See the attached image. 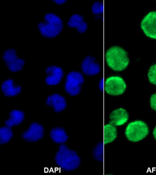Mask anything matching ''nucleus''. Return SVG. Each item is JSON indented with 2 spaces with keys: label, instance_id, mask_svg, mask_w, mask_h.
<instances>
[{
  "label": "nucleus",
  "instance_id": "f257e3e1",
  "mask_svg": "<svg viewBox=\"0 0 156 175\" xmlns=\"http://www.w3.org/2000/svg\"><path fill=\"white\" fill-rule=\"evenodd\" d=\"M56 164L66 171H72L78 169L82 159L78 153L65 144H61L55 156Z\"/></svg>",
  "mask_w": 156,
  "mask_h": 175
},
{
  "label": "nucleus",
  "instance_id": "f03ea898",
  "mask_svg": "<svg viewBox=\"0 0 156 175\" xmlns=\"http://www.w3.org/2000/svg\"><path fill=\"white\" fill-rule=\"evenodd\" d=\"M105 61L108 66L116 71H121L128 67L129 59L127 51L122 47L114 45L109 47L105 54Z\"/></svg>",
  "mask_w": 156,
  "mask_h": 175
},
{
  "label": "nucleus",
  "instance_id": "7ed1b4c3",
  "mask_svg": "<svg viewBox=\"0 0 156 175\" xmlns=\"http://www.w3.org/2000/svg\"><path fill=\"white\" fill-rule=\"evenodd\" d=\"M37 26L43 37L51 38L56 37L61 33L63 25L58 16L50 13L45 15L44 21L40 22Z\"/></svg>",
  "mask_w": 156,
  "mask_h": 175
},
{
  "label": "nucleus",
  "instance_id": "20e7f679",
  "mask_svg": "<svg viewBox=\"0 0 156 175\" xmlns=\"http://www.w3.org/2000/svg\"><path fill=\"white\" fill-rule=\"evenodd\" d=\"M149 132V128L145 122L141 120H136L128 124L125 128L124 134L129 141L135 142L144 139Z\"/></svg>",
  "mask_w": 156,
  "mask_h": 175
},
{
  "label": "nucleus",
  "instance_id": "39448f33",
  "mask_svg": "<svg viewBox=\"0 0 156 175\" xmlns=\"http://www.w3.org/2000/svg\"><path fill=\"white\" fill-rule=\"evenodd\" d=\"M84 76L81 72L72 71L67 75L64 85L66 92L69 95L76 96L81 92L84 82Z\"/></svg>",
  "mask_w": 156,
  "mask_h": 175
},
{
  "label": "nucleus",
  "instance_id": "423d86ee",
  "mask_svg": "<svg viewBox=\"0 0 156 175\" xmlns=\"http://www.w3.org/2000/svg\"><path fill=\"white\" fill-rule=\"evenodd\" d=\"M126 88L125 81L120 76H110L105 80L104 90L110 95L118 96L122 95L124 93Z\"/></svg>",
  "mask_w": 156,
  "mask_h": 175
},
{
  "label": "nucleus",
  "instance_id": "0eeeda50",
  "mask_svg": "<svg viewBox=\"0 0 156 175\" xmlns=\"http://www.w3.org/2000/svg\"><path fill=\"white\" fill-rule=\"evenodd\" d=\"M2 57L8 69L13 72L21 70L25 63L24 60L17 56L16 51L13 49H9L6 50L3 54Z\"/></svg>",
  "mask_w": 156,
  "mask_h": 175
},
{
  "label": "nucleus",
  "instance_id": "6e6552de",
  "mask_svg": "<svg viewBox=\"0 0 156 175\" xmlns=\"http://www.w3.org/2000/svg\"><path fill=\"white\" fill-rule=\"evenodd\" d=\"M140 27L147 36L156 39V11L148 13L141 21Z\"/></svg>",
  "mask_w": 156,
  "mask_h": 175
},
{
  "label": "nucleus",
  "instance_id": "1a4fd4ad",
  "mask_svg": "<svg viewBox=\"0 0 156 175\" xmlns=\"http://www.w3.org/2000/svg\"><path fill=\"white\" fill-rule=\"evenodd\" d=\"M101 67L95 57L90 55L86 56L82 60L80 68L84 74L92 76L98 74L101 70Z\"/></svg>",
  "mask_w": 156,
  "mask_h": 175
},
{
  "label": "nucleus",
  "instance_id": "9d476101",
  "mask_svg": "<svg viewBox=\"0 0 156 175\" xmlns=\"http://www.w3.org/2000/svg\"><path fill=\"white\" fill-rule=\"evenodd\" d=\"M44 133L43 127L38 123H33L30 124L27 129L23 132L22 137L27 141L34 142L41 139Z\"/></svg>",
  "mask_w": 156,
  "mask_h": 175
},
{
  "label": "nucleus",
  "instance_id": "9b49d317",
  "mask_svg": "<svg viewBox=\"0 0 156 175\" xmlns=\"http://www.w3.org/2000/svg\"><path fill=\"white\" fill-rule=\"evenodd\" d=\"M47 76L45 79V83L48 85L58 84L61 81L64 76V72L61 67L51 66L45 70Z\"/></svg>",
  "mask_w": 156,
  "mask_h": 175
},
{
  "label": "nucleus",
  "instance_id": "f8f14e48",
  "mask_svg": "<svg viewBox=\"0 0 156 175\" xmlns=\"http://www.w3.org/2000/svg\"><path fill=\"white\" fill-rule=\"evenodd\" d=\"M129 114L127 110L122 108H119L113 110L109 115V122L119 127L125 124L128 121Z\"/></svg>",
  "mask_w": 156,
  "mask_h": 175
},
{
  "label": "nucleus",
  "instance_id": "ddd939ff",
  "mask_svg": "<svg viewBox=\"0 0 156 175\" xmlns=\"http://www.w3.org/2000/svg\"><path fill=\"white\" fill-rule=\"evenodd\" d=\"M46 104L53 108L56 112H60L64 110L67 107L66 98L58 94H54L48 96L46 100Z\"/></svg>",
  "mask_w": 156,
  "mask_h": 175
},
{
  "label": "nucleus",
  "instance_id": "4468645a",
  "mask_svg": "<svg viewBox=\"0 0 156 175\" xmlns=\"http://www.w3.org/2000/svg\"><path fill=\"white\" fill-rule=\"evenodd\" d=\"M67 24L70 27L75 28L80 33H84L88 27V23L83 16L79 13L72 15L69 18Z\"/></svg>",
  "mask_w": 156,
  "mask_h": 175
},
{
  "label": "nucleus",
  "instance_id": "2eb2a0df",
  "mask_svg": "<svg viewBox=\"0 0 156 175\" xmlns=\"http://www.w3.org/2000/svg\"><path fill=\"white\" fill-rule=\"evenodd\" d=\"M118 136L117 127L109 122L105 125L103 142L105 144H110L113 142L116 139Z\"/></svg>",
  "mask_w": 156,
  "mask_h": 175
},
{
  "label": "nucleus",
  "instance_id": "dca6fc26",
  "mask_svg": "<svg viewBox=\"0 0 156 175\" xmlns=\"http://www.w3.org/2000/svg\"><path fill=\"white\" fill-rule=\"evenodd\" d=\"M1 88L4 94L7 97L14 96L18 94L21 92V87L14 84L12 79H7L2 84Z\"/></svg>",
  "mask_w": 156,
  "mask_h": 175
},
{
  "label": "nucleus",
  "instance_id": "f3484780",
  "mask_svg": "<svg viewBox=\"0 0 156 175\" xmlns=\"http://www.w3.org/2000/svg\"><path fill=\"white\" fill-rule=\"evenodd\" d=\"M50 137L55 143L64 144L68 140L69 136L66 131L60 127H55L50 132Z\"/></svg>",
  "mask_w": 156,
  "mask_h": 175
},
{
  "label": "nucleus",
  "instance_id": "a211bd4d",
  "mask_svg": "<svg viewBox=\"0 0 156 175\" xmlns=\"http://www.w3.org/2000/svg\"><path fill=\"white\" fill-rule=\"evenodd\" d=\"M25 117L24 112L21 111L14 109L9 114V118L5 122V126L10 128L21 124Z\"/></svg>",
  "mask_w": 156,
  "mask_h": 175
},
{
  "label": "nucleus",
  "instance_id": "6ab92c4d",
  "mask_svg": "<svg viewBox=\"0 0 156 175\" xmlns=\"http://www.w3.org/2000/svg\"><path fill=\"white\" fill-rule=\"evenodd\" d=\"M105 144L103 142H99L94 146L92 151V155L96 161L102 162L105 158Z\"/></svg>",
  "mask_w": 156,
  "mask_h": 175
},
{
  "label": "nucleus",
  "instance_id": "aec40b11",
  "mask_svg": "<svg viewBox=\"0 0 156 175\" xmlns=\"http://www.w3.org/2000/svg\"><path fill=\"white\" fill-rule=\"evenodd\" d=\"M13 136V132L10 127L6 126L0 129V144H4L8 142Z\"/></svg>",
  "mask_w": 156,
  "mask_h": 175
},
{
  "label": "nucleus",
  "instance_id": "412c9836",
  "mask_svg": "<svg viewBox=\"0 0 156 175\" xmlns=\"http://www.w3.org/2000/svg\"><path fill=\"white\" fill-rule=\"evenodd\" d=\"M91 9L94 15H102L104 12V4L101 1H97L92 4Z\"/></svg>",
  "mask_w": 156,
  "mask_h": 175
},
{
  "label": "nucleus",
  "instance_id": "4be33fe9",
  "mask_svg": "<svg viewBox=\"0 0 156 175\" xmlns=\"http://www.w3.org/2000/svg\"><path fill=\"white\" fill-rule=\"evenodd\" d=\"M147 76L149 82L153 84L156 85V64L152 65L150 67Z\"/></svg>",
  "mask_w": 156,
  "mask_h": 175
},
{
  "label": "nucleus",
  "instance_id": "5701e85b",
  "mask_svg": "<svg viewBox=\"0 0 156 175\" xmlns=\"http://www.w3.org/2000/svg\"><path fill=\"white\" fill-rule=\"evenodd\" d=\"M150 103L151 108L156 111V93L153 94L151 96Z\"/></svg>",
  "mask_w": 156,
  "mask_h": 175
},
{
  "label": "nucleus",
  "instance_id": "b1692460",
  "mask_svg": "<svg viewBox=\"0 0 156 175\" xmlns=\"http://www.w3.org/2000/svg\"><path fill=\"white\" fill-rule=\"evenodd\" d=\"M105 85V80L103 78H101L99 81L98 87L99 89L101 91H103L104 90Z\"/></svg>",
  "mask_w": 156,
  "mask_h": 175
},
{
  "label": "nucleus",
  "instance_id": "393cba45",
  "mask_svg": "<svg viewBox=\"0 0 156 175\" xmlns=\"http://www.w3.org/2000/svg\"><path fill=\"white\" fill-rule=\"evenodd\" d=\"M53 1L55 2L58 4H63L66 2L67 0H53Z\"/></svg>",
  "mask_w": 156,
  "mask_h": 175
},
{
  "label": "nucleus",
  "instance_id": "a878e982",
  "mask_svg": "<svg viewBox=\"0 0 156 175\" xmlns=\"http://www.w3.org/2000/svg\"><path fill=\"white\" fill-rule=\"evenodd\" d=\"M153 134L154 139L156 140V126H155L153 130Z\"/></svg>",
  "mask_w": 156,
  "mask_h": 175
}]
</instances>
